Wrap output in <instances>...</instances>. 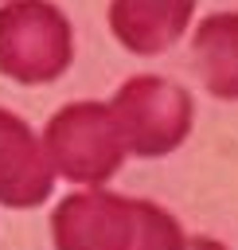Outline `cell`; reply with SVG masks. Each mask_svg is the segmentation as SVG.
I'll return each instance as SVG.
<instances>
[{"mask_svg": "<svg viewBox=\"0 0 238 250\" xmlns=\"http://www.w3.org/2000/svg\"><path fill=\"white\" fill-rule=\"evenodd\" d=\"M55 188V168L43 152V141L23 117L0 109V203L4 207H39Z\"/></svg>", "mask_w": 238, "mask_h": 250, "instance_id": "5b68a950", "label": "cell"}, {"mask_svg": "<svg viewBox=\"0 0 238 250\" xmlns=\"http://www.w3.org/2000/svg\"><path fill=\"white\" fill-rule=\"evenodd\" d=\"M43 152L59 176H66L70 184H86V188L105 184L125 160L117 125L109 117V105L101 102L62 105L43 129Z\"/></svg>", "mask_w": 238, "mask_h": 250, "instance_id": "277c9868", "label": "cell"}, {"mask_svg": "<svg viewBox=\"0 0 238 250\" xmlns=\"http://www.w3.org/2000/svg\"><path fill=\"white\" fill-rule=\"evenodd\" d=\"M191 55L203 86L215 98L238 102V12L207 16L191 35Z\"/></svg>", "mask_w": 238, "mask_h": 250, "instance_id": "52a82bcc", "label": "cell"}, {"mask_svg": "<svg viewBox=\"0 0 238 250\" xmlns=\"http://www.w3.org/2000/svg\"><path fill=\"white\" fill-rule=\"evenodd\" d=\"M191 12L195 0H113L109 27L133 55H160L187 31Z\"/></svg>", "mask_w": 238, "mask_h": 250, "instance_id": "8992f818", "label": "cell"}, {"mask_svg": "<svg viewBox=\"0 0 238 250\" xmlns=\"http://www.w3.org/2000/svg\"><path fill=\"white\" fill-rule=\"evenodd\" d=\"M109 117L125 152L168 156L191 129V94L160 74H137L109 102Z\"/></svg>", "mask_w": 238, "mask_h": 250, "instance_id": "3957f363", "label": "cell"}, {"mask_svg": "<svg viewBox=\"0 0 238 250\" xmlns=\"http://www.w3.org/2000/svg\"><path fill=\"white\" fill-rule=\"evenodd\" d=\"M55 250H183L176 215L148 199L113 191H74L51 215Z\"/></svg>", "mask_w": 238, "mask_h": 250, "instance_id": "6da1fadb", "label": "cell"}, {"mask_svg": "<svg viewBox=\"0 0 238 250\" xmlns=\"http://www.w3.org/2000/svg\"><path fill=\"white\" fill-rule=\"evenodd\" d=\"M74 59L70 20L51 0H8L0 8V74L23 86L55 82Z\"/></svg>", "mask_w": 238, "mask_h": 250, "instance_id": "7a4b0ae2", "label": "cell"}, {"mask_svg": "<svg viewBox=\"0 0 238 250\" xmlns=\"http://www.w3.org/2000/svg\"><path fill=\"white\" fill-rule=\"evenodd\" d=\"M183 250H226L218 238H207V234H195L191 242H183Z\"/></svg>", "mask_w": 238, "mask_h": 250, "instance_id": "ba28073f", "label": "cell"}]
</instances>
